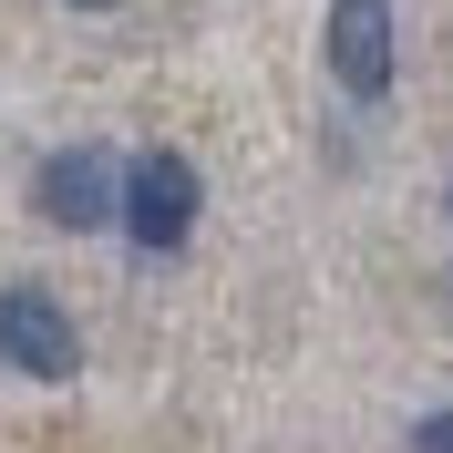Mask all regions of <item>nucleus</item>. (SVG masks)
<instances>
[{"label": "nucleus", "instance_id": "1", "mask_svg": "<svg viewBox=\"0 0 453 453\" xmlns=\"http://www.w3.org/2000/svg\"><path fill=\"white\" fill-rule=\"evenodd\" d=\"M196 206H206V175L175 155V144H155V155H134L124 165V237H134L144 257H175L186 237H196Z\"/></svg>", "mask_w": 453, "mask_h": 453}, {"label": "nucleus", "instance_id": "2", "mask_svg": "<svg viewBox=\"0 0 453 453\" xmlns=\"http://www.w3.org/2000/svg\"><path fill=\"white\" fill-rule=\"evenodd\" d=\"M0 361L11 371H31V381H73L83 371V330L62 319V299L52 288H0Z\"/></svg>", "mask_w": 453, "mask_h": 453}, {"label": "nucleus", "instance_id": "3", "mask_svg": "<svg viewBox=\"0 0 453 453\" xmlns=\"http://www.w3.org/2000/svg\"><path fill=\"white\" fill-rule=\"evenodd\" d=\"M31 206L83 237V226L124 217V165H113L104 144H62V155H42V175H31Z\"/></svg>", "mask_w": 453, "mask_h": 453}, {"label": "nucleus", "instance_id": "4", "mask_svg": "<svg viewBox=\"0 0 453 453\" xmlns=\"http://www.w3.org/2000/svg\"><path fill=\"white\" fill-rule=\"evenodd\" d=\"M330 83L350 104L392 93V0H330Z\"/></svg>", "mask_w": 453, "mask_h": 453}, {"label": "nucleus", "instance_id": "5", "mask_svg": "<svg viewBox=\"0 0 453 453\" xmlns=\"http://www.w3.org/2000/svg\"><path fill=\"white\" fill-rule=\"evenodd\" d=\"M412 453H453V412H423L412 423Z\"/></svg>", "mask_w": 453, "mask_h": 453}, {"label": "nucleus", "instance_id": "6", "mask_svg": "<svg viewBox=\"0 0 453 453\" xmlns=\"http://www.w3.org/2000/svg\"><path fill=\"white\" fill-rule=\"evenodd\" d=\"M73 11H113V0H73Z\"/></svg>", "mask_w": 453, "mask_h": 453}]
</instances>
